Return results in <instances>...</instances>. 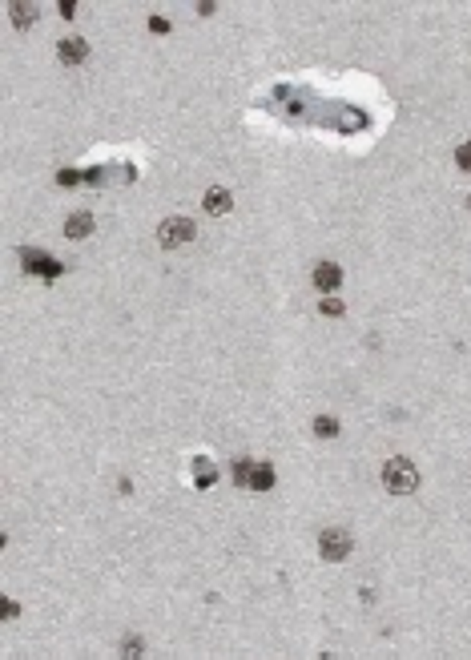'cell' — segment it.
<instances>
[{"instance_id": "6da1fadb", "label": "cell", "mask_w": 471, "mask_h": 660, "mask_svg": "<svg viewBox=\"0 0 471 660\" xmlns=\"http://www.w3.org/2000/svg\"><path fill=\"white\" fill-rule=\"evenodd\" d=\"M383 487L391 495H411L419 487V472H415V463L407 459V455H395V459H387L383 463Z\"/></svg>"}, {"instance_id": "7a4b0ae2", "label": "cell", "mask_w": 471, "mask_h": 660, "mask_svg": "<svg viewBox=\"0 0 471 660\" xmlns=\"http://www.w3.org/2000/svg\"><path fill=\"white\" fill-rule=\"evenodd\" d=\"M351 532L347 527H327V532H318V556L327 560V564H343L347 556H351Z\"/></svg>"}, {"instance_id": "3957f363", "label": "cell", "mask_w": 471, "mask_h": 660, "mask_svg": "<svg viewBox=\"0 0 471 660\" xmlns=\"http://www.w3.org/2000/svg\"><path fill=\"white\" fill-rule=\"evenodd\" d=\"M193 234H198V226H193L189 217H165L162 226H157V242H162L165 250H177V246L193 242Z\"/></svg>"}, {"instance_id": "277c9868", "label": "cell", "mask_w": 471, "mask_h": 660, "mask_svg": "<svg viewBox=\"0 0 471 660\" xmlns=\"http://www.w3.org/2000/svg\"><path fill=\"white\" fill-rule=\"evenodd\" d=\"M21 262H24V270H28V274H41V278H57V274H65V266H61L57 258H48L45 250H28V246H24Z\"/></svg>"}, {"instance_id": "5b68a950", "label": "cell", "mask_w": 471, "mask_h": 660, "mask_svg": "<svg viewBox=\"0 0 471 660\" xmlns=\"http://www.w3.org/2000/svg\"><path fill=\"white\" fill-rule=\"evenodd\" d=\"M314 286L327 290V294H334V290L343 286V266H338V262H318V266H314Z\"/></svg>"}, {"instance_id": "8992f818", "label": "cell", "mask_w": 471, "mask_h": 660, "mask_svg": "<svg viewBox=\"0 0 471 660\" xmlns=\"http://www.w3.org/2000/svg\"><path fill=\"white\" fill-rule=\"evenodd\" d=\"M202 210H206V213H213V217L230 213V210H234V197H230V189L210 186V189H206V197H202Z\"/></svg>"}, {"instance_id": "52a82bcc", "label": "cell", "mask_w": 471, "mask_h": 660, "mask_svg": "<svg viewBox=\"0 0 471 660\" xmlns=\"http://www.w3.org/2000/svg\"><path fill=\"white\" fill-rule=\"evenodd\" d=\"M85 57H89V45H85L81 37H69V41L57 45V61H61V65H81Z\"/></svg>"}, {"instance_id": "ba28073f", "label": "cell", "mask_w": 471, "mask_h": 660, "mask_svg": "<svg viewBox=\"0 0 471 660\" xmlns=\"http://www.w3.org/2000/svg\"><path fill=\"white\" fill-rule=\"evenodd\" d=\"M93 234V213H73L69 222H65V237H89Z\"/></svg>"}, {"instance_id": "9c48e42d", "label": "cell", "mask_w": 471, "mask_h": 660, "mask_svg": "<svg viewBox=\"0 0 471 660\" xmlns=\"http://www.w3.org/2000/svg\"><path fill=\"white\" fill-rule=\"evenodd\" d=\"M117 652H121V660H142V657H145V637H137V632H125V637H121V644H117Z\"/></svg>"}, {"instance_id": "30bf717a", "label": "cell", "mask_w": 471, "mask_h": 660, "mask_svg": "<svg viewBox=\"0 0 471 660\" xmlns=\"http://www.w3.org/2000/svg\"><path fill=\"white\" fill-rule=\"evenodd\" d=\"M274 483H278L274 467H270V463H258V467H254V475H250V492H270Z\"/></svg>"}, {"instance_id": "8fae6325", "label": "cell", "mask_w": 471, "mask_h": 660, "mask_svg": "<svg viewBox=\"0 0 471 660\" xmlns=\"http://www.w3.org/2000/svg\"><path fill=\"white\" fill-rule=\"evenodd\" d=\"M254 467H258V463H250L246 455H238L234 463H230V479H234L238 487H250V475H254Z\"/></svg>"}, {"instance_id": "7c38bea8", "label": "cell", "mask_w": 471, "mask_h": 660, "mask_svg": "<svg viewBox=\"0 0 471 660\" xmlns=\"http://www.w3.org/2000/svg\"><path fill=\"white\" fill-rule=\"evenodd\" d=\"M314 435H318V439H338V431H343V427H338V419H334V415H314Z\"/></svg>"}, {"instance_id": "4fadbf2b", "label": "cell", "mask_w": 471, "mask_h": 660, "mask_svg": "<svg viewBox=\"0 0 471 660\" xmlns=\"http://www.w3.org/2000/svg\"><path fill=\"white\" fill-rule=\"evenodd\" d=\"M8 12H12V24H32L37 21V4H8Z\"/></svg>"}, {"instance_id": "5bb4252c", "label": "cell", "mask_w": 471, "mask_h": 660, "mask_svg": "<svg viewBox=\"0 0 471 660\" xmlns=\"http://www.w3.org/2000/svg\"><path fill=\"white\" fill-rule=\"evenodd\" d=\"M193 467H198V475H193V483H198V487H210L213 479H218V472L210 467V459H198Z\"/></svg>"}, {"instance_id": "9a60e30c", "label": "cell", "mask_w": 471, "mask_h": 660, "mask_svg": "<svg viewBox=\"0 0 471 660\" xmlns=\"http://www.w3.org/2000/svg\"><path fill=\"white\" fill-rule=\"evenodd\" d=\"M318 310H323V314H327V318H343V298H334V294H327V298H323V302H318Z\"/></svg>"}, {"instance_id": "2e32d148", "label": "cell", "mask_w": 471, "mask_h": 660, "mask_svg": "<svg viewBox=\"0 0 471 660\" xmlns=\"http://www.w3.org/2000/svg\"><path fill=\"white\" fill-rule=\"evenodd\" d=\"M455 165H459V169H463V173H471V142L455 145Z\"/></svg>"}, {"instance_id": "e0dca14e", "label": "cell", "mask_w": 471, "mask_h": 660, "mask_svg": "<svg viewBox=\"0 0 471 660\" xmlns=\"http://www.w3.org/2000/svg\"><path fill=\"white\" fill-rule=\"evenodd\" d=\"M57 182H61V186H77V182H85V173H77V169H61V173H57Z\"/></svg>"}, {"instance_id": "ac0fdd59", "label": "cell", "mask_w": 471, "mask_h": 660, "mask_svg": "<svg viewBox=\"0 0 471 660\" xmlns=\"http://www.w3.org/2000/svg\"><path fill=\"white\" fill-rule=\"evenodd\" d=\"M149 32H169V21L165 17H149Z\"/></svg>"}, {"instance_id": "d6986e66", "label": "cell", "mask_w": 471, "mask_h": 660, "mask_svg": "<svg viewBox=\"0 0 471 660\" xmlns=\"http://www.w3.org/2000/svg\"><path fill=\"white\" fill-rule=\"evenodd\" d=\"M0 612H4V620H12L21 608H17V600H4V604H0Z\"/></svg>"}, {"instance_id": "ffe728a7", "label": "cell", "mask_w": 471, "mask_h": 660, "mask_svg": "<svg viewBox=\"0 0 471 660\" xmlns=\"http://www.w3.org/2000/svg\"><path fill=\"white\" fill-rule=\"evenodd\" d=\"M85 182H89V186H101V182H105V169H89Z\"/></svg>"}, {"instance_id": "44dd1931", "label": "cell", "mask_w": 471, "mask_h": 660, "mask_svg": "<svg viewBox=\"0 0 471 660\" xmlns=\"http://www.w3.org/2000/svg\"><path fill=\"white\" fill-rule=\"evenodd\" d=\"M468 210H471V197H468Z\"/></svg>"}]
</instances>
